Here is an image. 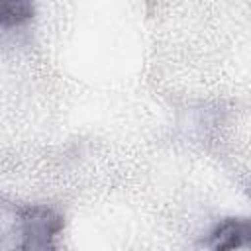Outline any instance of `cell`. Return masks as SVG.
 <instances>
[{"instance_id": "obj_3", "label": "cell", "mask_w": 251, "mask_h": 251, "mask_svg": "<svg viewBox=\"0 0 251 251\" xmlns=\"http://www.w3.org/2000/svg\"><path fill=\"white\" fill-rule=\"evenodd\" d=\"M33 4L25 0H0V27H16L33 18Z\"/></svg>"}, {"instance_id": "obj_1", "label": "cell", "mask_w": 251, "mask_h": 251, "mask_svg": "<svg viewBox=\"0 0 251 251\" xmlns=\"http://www.w3.org/2000/svg\"><path fill=\"white\" fill-rule=\"evenodd\" d=\"M63 229L61 216L47 206L27 208L20 216L16 251H57V237Z\"/></svg>"}, {"instance_id": "obj_2", "label": "cell", "mask_w": 251, "mask_h": 251, "mask_svg": "<svg viewBox=\"0 0 251 251\" xmlns=\"http://www.w3.org/2000/svg\"><path fill=\"white\" fill-rule=\"evenodd\" d=\"M249 233L251 229L245 218H226L210 229L204 243L210 251H239L247 247Z\"/></svg>"}]
</instances>
